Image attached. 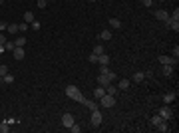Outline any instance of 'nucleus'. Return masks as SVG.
Listing matches in <instances>:
<instances>
[{"instance_id":"bb28decb","label":"nucleus","mask_w":179,"mask_h":133,"mask_svg":"<svg viewBox=\"0 0 179 133\" xmlns=\"http://www.w3.org/2000/svg\"><path fill=\"white\" fill-rule=\"evenodd\" d=\"M2 81H4V84H12V81H14V76H12L10 72H8V74H6V76L2 78Z\"/></svg>"},{"instance_id":"6e6552de","label":"nucleus","mask_w":179,"mask_h":133,"mask_svg":"<svg viewBox=\"0 0 179 133\" xmlns=\"http://www.w3.org/2000/svg\"><path fill=\"white\" fill-rule=\"evenodd\" d=\"M12 54H14V60H18V62H20V60H24L26 52H24V48H18V46H16V48L12 50Z\"/></svg>"},{"instance_id":"7c9ffc66","label":"nucleus","mask_w":179,"mask_h":133,"mask_svg":"<svg viewBox=\"0 0 179 133\" xmlns=\"http://www.w3.org/2000/svg\"><path fill=\"white\" fill-rule=\"evenodd\" d=\"M171 58H175V60L179 58V46H175V48L171 50Z\"/></svg>"},{"instance_id":"5701e85b","label":"nucleus","mask_w":179,"mask_h":133,"mask_svg":"<svg viewBox=\"0 0 179 133\" xmlns=\"http://www.w3.org/2000/svg\"><path fill=\"white\" fill-rule=\"evenodd\" d=\"M163 121V117H161V115H159V113H155V115H153V117H151V125H159V123Z\"/></svg>"},{"instance_id":"dca6fc26","label":"nucleus","mask_w":179,"mask_h":133,"mask_svg":"<svg viewBox=\"0 0 179 133\" xmlns=\"http://www.w3.org/2000/svg\"><path fill=\"white\" fill-rule=\"evenodd\" d=\"M110 26L117 30V28H122V20L120 18H110Z\"/></svg>"},{"instance_id":"a19ab883","label":"nucleus","mask_w":179,"mask_h":133,"mask_svg":"<svg viewBox=\"0 0 179 133\" xmlns=\"http://www.w3.org/2000/svg\"><path fill=\"white\" fill-rule=\"evenodd\" d=\"M108 72H110V68H108V66H101V70H100V74H108Z\"/></svg>"},{"instance_id":"7ed1b4c3","label":"nucleus","mask_w":179,"mask_h":133,"mask_svg":"<svg viewBox=\"0 0 179 133\" xmlns=\"http://www.w3.org/2000/svg\"><path fill=\"white\" fill-rule=\"evenodd\" d=\"M100 103H101V107L110 109V107H113V105H115V95H110V93H103V95L100 97Z\"/></svg>"},{"instance_id":"c03bdc74","label":"nucleus","mask_w":179,"mask_h":133,"mask_svg":"<svg viewBox=\"0 0 179 133\" xmlns=\"http://www.w3.org/2000/svg\"><path fill=\"white\" fill-rule=\"evenodd\" d=\"M88 2H96V0H88Z\"/></svg>"},{"instance_id":"2eb2a0df","label":"nucleus","mask_w":179,"mask_h":133,"mask_svg":"<svg viewBox=\"0 0 179 133\" xmlns=\"http://www.w3.org/2000/svg\"><path fill=\"white\" fill-rule=\"evenodd\" d=\"M117 91H120L117 86H112V84H110V86H106V93H110V95H117Z\"/></svg>"},{"instance_id":"72a5a7b5","label":"nucleus","mask_w":179,"mask_h":133,"mask_svg":"<svg viewBox=\"0 0 179 133\" xmlns=\"http://www.w3.org/2000/svg\"><path fill=\"white\" fill-rule=\"evenodd\" d=\"M14 48H16V46H14V42H8V40H6V44H4V50H14Z\"/></svg>"},{"instance_id":"4be33fe9","label":"nucleus","mask_w":179,"mask_h":133,"mask_svg":"<svg viewBox=\"0 0 179 133\" xmlns=\"http://www.w3.org/2000/svg\"><path fill=\"white\" fill-rule=\"evenodd\" d=\"M163 76H165V78H171V76H173V66H163Z\"/></svg>"},{"instance_id":"a878e982","label":"nucleus","mask_w":179,"mask_h":133,"mask_svg":"<svg viewBox=\"0 0 179 133\" xmlns=\"http://www.w3.org/2000/svg\"><path fill=\"white\" fill-rule=\"evenodd\" d=\"M6 30H8L10 34H16V32H20V30H18V24H8V28H6Z\"/></svg>"},{"instance_id":"79ce46f5","label":"nucleus","mask_w":179,"mask_h":133,"mask_svg":"<svg viewBox=\"0 0 179 133\" xmlns=\"http://www.w3.org/2000/svg\"><path fill=\"white\" fill-rule=\"evenodd\" d=\"M4 52H6V50H4V46H0V54H4Z\"/></svg>"},{"instance_id":"0eeeda50","label":"nucleus","mask_w":179,"mask_h":133,"mask_svg":"<svg viewBox=\"0 0 179 133\" xmlns=\"http://www.w3.org/2000/svg\"><path fill=\"white\" fill-rule=\"evenodd\" d=\"M100 123H101V111L100 109H94V111H92V125L98 127Z\"/></svg>"},{"instance_id":"c9c22d12","label":"nucleus","mask_w":179,"mask_h":133,"mask_svg":"<svg viewBox=\"0 0 179 133\" xmlns=\"http://www.w3.org/2000/svg\"><path fill=\"white\" fill-rule=\"evenodd\" d=\"M90 62H92V64H98V56L94 54V52H92V54H90V58H88Z\"/></svg>"},{"instance_id":"473e14b6","label":"nucleus","mask_w":179,"mask_h":133,"mask_svg":"<svg viewBox=\"0 0 179 133\" xmlns=\"http://www.w3.org/2000/svg\"><path fill=\"white\" fill-rule=\"evenodd\" d=\"M68 129H70V131H72V133H80V129H82V127L74 123V125H72V127H68Z\"/></svg>"},{"instance_id":"37998d69","label":"nucleus","mask_w":179,"mask_h":133,"mask_svg":"<svg viewBox=\"0 0 179 133\" xmlns=\"http://www.w3.org/2000/svg\"><path fill=\"white\" fill-rule=\"evenodd\" d=\"M2 4H4V0H0V6H2Z\"/></svg>"},{"instance_id":"ddd939ff","label":"nucleus","mask_w":179,"mask_h":133,"mask_svg":"<svg viewBox=\"0 0 179 133\" xmlns=\"http://www.w3.org/2000/svg\"><path fill=\"white\" fill-rule=\"evenodd\" d=\"M145 78H147V74H143V72H135L134 76H131V79H134V81H137V84H139V81H143Z\"/></svg>"},{"instance_id":"4c0bfd02","label":"nucleus","mask_w":179,"mask_h":133,"mask_svg":"<svg viewBox=\"0 0 179 133\" xmlns=\"http://www.w3.org/2000/svg\"><path fill=\"white\" fill-rule=\"evenodd\" d=\"M143 6H145V8H151V6H153V0H143Z\"/></svg>"},{"instance_id":"58836bf2","label":"nucleus","mask_w":179,"mask_h":133,"mask_svg":"<svg viewBox=\"0 0 179 133\" xmlns=\"http://www.w3.org/2000/svg\"><path fill=\"white\" fill-rule=\"evenodd\" d=\"M6 28H8V24H6V22H2V20H0V32H4Z\"/></svg>"},{"instance_id":"393cba45","label":"nucleus","mask_w":179,"mask_h":133,"mask_svg":"<svg viewBox=\"0 0 179 133\" xmlns=\"http://www.w3.org/2000/svg\"><path fill=\"white\" fill-rule=\"evenodd\" d=\"M6 74H8V66H6V64H0V79L4 78Z\"/></svg>"},{"instance_id":"a211bd4d","label":"nucleus","mask_w":179,"mask_h":133,"mask_svg":"<svg viewBox=\"0 0 179 133\" xmlns=\"http://www.w3.org/2000/svg\"><path fill=\"white\" fill-rule=\"evenodd\" d=\"M14 46H18V48H24V46H26V38H24V36H18V38L14 40Z\"/></svg>"},{"instance_id":"c756f323","label":"nucleus","mask_w":179,"mask_h":133,"mask_svg":"<svg viewBox=\"0 0 179 133\" xmlns=\"http://www.w3.org/2000/svg\"><path fill=\"white\" fill-rule=\"evenodd\" d=\"M30 28H32V30H40V28H42V24L38 22V20H34V22L30 24Z\"/></svg>"},{"instance_id":"1a4fd4ad","label":"nucleus","mask_w":179,"mask_h":133,"mask_svg":"<svg viewBox=\"0 0 179 133\" xmlns=\"http://www.w3.org/2000/svg\"><path fill=\"white\" fill-rule=\"evenodd\" d=\"M153 16H155L157 20H161V22H167L169 20V14L165 10H155V14H153Z\"/></svg>"},{"instance_id":"cd10ccee","label":"nucleus","mask_w":179,"mask_h":133,"mask_svg":"<svg viewBox=\"0 0 179 133\" xmlns=\"http://www.w3.org/2000/svg\"><path fill=\"white\" fill-rule=\"evenodd\" d=\"M28 28H30V24H26V22L18 24V30H20V32H28Z\"/></svg>"},{"instance_id":"f257e3e1","label":"nucleus","mask_w":179,"mask_h":133,"mask_svg":"<svg viewBox=\"0 0 179 133\" xmlns=\"http://www.w3.org/2000/svg\"><path fill=\"white\" fill-rule=\"evenodd\" d=\"M66 95L70 97V100L78 101V103H84V101H86V97L82 95V91H80L76 86H68V88H66Z\"/></svg>"},{"instance_id":"aec40b11","label":"nucleus","mask_w":179,"mask_h":133,"mask_svg":"<svg viewBox=\"0 0 179 133\" xmlns=\"http://www.w3.org/2000/svg\"><path fill=\"white\" fill-rule=\"evenodd\" d=\"M84 105H86V107H88V109H98V105H96V101H92V100H88V97H86V101H84Z\"/></svg>"},{"instance_id":"f3484780","label":"nucleus","mask_w":179,"mask_h":133,"mask_svg":"<svg viewBox=\"0 0 179 133\" xmlns=\"http://www.w3.org/2000/svg\"><path fill=\"white\" fill-rule=\"evenodd\" d=\"M103 93H106V88H101V86H98V88L94 89V95H96V100H100Z\"/></svg>"},{"instance_id":"39448f33","label":"nucleus","mask_w":179,"mask_h":133,"mask_svg":"<svg viewBox=\"0 0 179 133\" xmlns=\"http://www.w3.org/2000/svg\"><path fill=\"white\" fill-rule=\"evenodd\" d=\"M159 64H163V66H175L177 60L171 58V56H159Z\"/></svg>"},{"instance_id":"f8f14e48","label":"nucleus","mask_w":179,"mask_h":133,"mask_svg":"<svg viewBox=\"0 0 179 133\" xmlns=\"http://www.w3.org/2000/svg\"><path fill=\"white\" fill-rule=\"evenodd\" d=\"M98 64H100V66H108V64H110V56L106 54V52L101 56H98Z\"/></svg>"},{"instance_id":"9b49d317","label":"nucleus","mask_w":179,"mask_h":133,"mask_svg":"<svg viewBox=\"0 0 179 133\" xmlns=\"http://www.w3.org/2000/svg\"><path fill=\"white\" fill-rule=\"evenodd\" d=\"M98 38H100V40H103V42L112 40V30H101V32L98 34Z\"/></svg>"},{"instance_id":"e433bc0d","label":"nucleus","mask_w":179,"mask_h":133,"mask_svg":"<svg viewBox=\"0 0 179 133\" xmlns=\"http://www.w3.org/2000/svg\"><path fill=\"white\" fill-rule=\"evenodd\" d=\"M46 4H48V0H38V8H42V10H44Z\"/></svg>"},{"instance_id":"c85d7f7f","label":"nucleus","mask_w":179,"mask_h":133,"mask_svg":"<svg viewBox=\"0 0 179 133\" xmlns=\"http://www.w3.org/2000/svg\"><path fill=\"white\" fill-rule=\"evenodd\" d=\"M103 52H106V48H103V46H96V48H94V54H96V56H101Z\"/></svg>"},{"instance_id":"423d86ee","label":"nucleus","mask_w":179,"mask_h":133,"mask_svg":"<svg viewBox=\"0 0 179 133\" xmlns=\"http://www.w3.org/2000/svg\"><path fill=\"white\" fill-rule=\"evenodd\" d=\"M159 115H161L163 119H171V117H173V111H171L169 105H163V107L159 109Z\"/></svg>"},{"instance_id":"ea45409f","label":"nucleus","mask_w":179,"mask_h":133,"mask_svg":"<svg viewBox=\"0 0 179 133\" xmlns=\"http://www.w3.org/2000/svg\"><path fill=\"white\" fill-rule=\"evenodd\" d=\"M4 44H6V36L0 32V46H4Z\"/></svg>"},{"instance_id":"9d476101","label":"nucleus","mask_w":179,"mask_h":133,"mask_svg":"<svg viewBox=\"0 0 179 133\" xmlns=\"http://www.w3.org/2000/svg\"><path fill=\"white\" fill-rule=\"evenodd\" d=\"M110 84H112V81L108 79V76H106V74H100V76H98V86L106 88V86H110Z\"/></svg>"},{"instance_id":"f704fd0d","label":"nucleus","mask_w":179,"mask_h":133,"mask_svg":"<svg viewBox=\"0 0 179 133\" xmlns=\"http://www.w3.org/2000/svg\"><path fill=\"white\" fill-rule=\"evenodd\" d=\"M106 76H108V79H110V81H113V79H117V76H115V74H113L112 70H110V72H108V74H106Z\"/></svg>"},{"instance_id":"412c9836","label":"nucleus","mask_w":179,"mask_h":133,"mask_svg":"<svg viewBox=\"0 0 179 133\" xmlns=\"http://www.w3.org/2000/svg\"><path fill=\"white\" fill-rule=\"evenodd\" d=\"M129 84H131L129 79H120V84H117V89H127V88H129Z\"/></svg>"},{"instance_id":"20e7f679","label":"nucleus","mask_w":179,"mask_h":133,"mask_svg":"<svg viewBox=\"0 0 179 133\" xmlns=\"http://www.w3.org/2000/svg\"><path fill=\"white\" fill-rule=\"evenodd\" d=\"M74 123H76V119H74L72 113H64V115H62V125H64V127H72Z\"/></svg>"},{"instance_id":"b1692460","label":"nucleus","mask_w":179,"mask_h":133,"mask_svg":"<svg viewBox=\"0 0 179 133\" xmlns=\"http://www.w3.org/2000/svg\"><path fill=\"white\" fill-rule=\"evenodd\" d=\"M173 100H175V93H171V91L163 95V101H165V103H171V101H173Z\"/></svg>"},{"instance_id":"2f4dec72","label":"nucleus","mask_w":179,"mask_h":133,"mask_svg":"<svg viewBox=\"0 0 179 133\" xmlns=\"http://www.w3.org/2000/svg\"><path fill=\"white\" fill-rule=\"evenodd\" d=\"M0 131H2V133H8V131H10L8 123H0Z\"/></svg>"},{"instance_id":"6ab92c4d","label":"nucleus","mask_w":179,"mask_h":133,"mask_svg":"<svg viewBox=\"0 0 179 133\" xmlns=\"http://www.w3.org/2000/svg\"><path fill=\"white\" fill-rule=\"evenodd\" d=\"M157 129H159V131H161V133H165V131H169V125H167V119H163V121L159 123V125H157Z\"/></svg>"},{"instance_id":"f03ea898","label":"nucleus","mask_w":179,"mask_h":133,"mask_svg":"<svg viewBox=\"0 0 179 133\" xmlns=\"http://www.w3.org/2000/svg\"><path fill=\"white\" fill-rule=\"evenodd\" d=\"M165 28L173 30V32H179V8H175V12L169 16V20L165 22Z\"/></svg>"},{"instance_id":"4468645a","label":"nucleus","mask_w":179,"mask_h":133,"mask_svg":"<svg viewBox=\"0 0 179 133\" xmlns=\"http://www.w3.org/2000/svg\"><path fill=\"white\" fill-rule=\"evenodd\" d=\"M22 18H24V22H26V24H32L34 20H36V18H34V14H32L30 10H28V12H24V14H22Z\"/></svg>"}]
</instances>
